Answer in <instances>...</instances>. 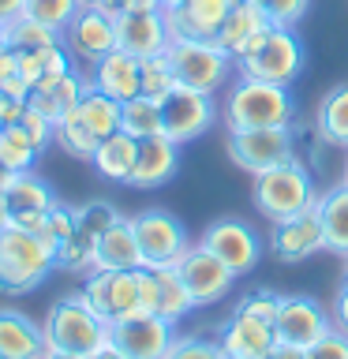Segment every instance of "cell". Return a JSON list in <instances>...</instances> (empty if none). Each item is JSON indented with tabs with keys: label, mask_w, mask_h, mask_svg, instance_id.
Wrapping results in <instances>:
<instances>
[{
	"label": "cell",
	"mask_w": 348,
	"mask_h": 359,
	"mask_svg": "<svg viewBox=\"0 0 348 359\" xmlns=\"http://www.w3.org/2000/svg\"><path fill=\"white\" fill-rule=\"evenodd\" d=\"M176 273H180V280L187 285L191 299H195V307H210V303L225 299V296H229V288H232V280H236L232 269L225 266L213 251H206L202 243H191L187 251L180 255Z\"/></svg>",
	"instance_id": "obj_13"
},
{
	"label": "cell",
	"mask_w": 348,
	"mask_h": 359,
	"mask_svg": "<svg viewBox=\"0 0 348 359\" xmlns=\"http://www.w3.org/2000/svg\"><path fill=\"white\" fill-rule=\"evenodd\" d=\"M0 90L11 97H30V83L27 75H22V64H19V53L15 49H4L0 53Z\"/></svg>",
	"instance_id": "obj_40"
},
{
	"label": "cell",
	"mask_w": 348,
	"mask_h": 359,
	"mask_svg": "<svg viewBox=\"0 0 348 359\" xmlns=\"http://www.w3.org/2000/svg\"><path fill=\"white\" fill-rule=\"evenodd\" d=\"M90 359H128V355H123V352H120V348H116V344H112V341H109V344H105V348H101V352H98V355H90Z\"/></svg>",
	"instance_id": "obj_50"
},
{
	"label": "cell",
	"mask_w": 348,
	"mask_h": 359,
	"mask_svg": "<svg viewBox=\"0 0 348 359\" xmlns=\"http://www.w3.org/2000/svg\"><path fill=\"white\" fill-rule=\"evenodd\" d=\"M180 83H176V72L168 64V53H157V56H146L142 60V90L139 94L154 97V101H165Z\"/></svg>",
	"instance_id": "obj_35"
},
{
	"label": "cell",
	"mask_w": 348,
	"mask_h": 359,
	"mask_svg": "<svg viewBox=\"0 0 348 359\" xmlns=\"http://www.w3.org/2000/svg\"><path fill=\"white\" fill-rule=\"evenodd\" d=\"M79 11V0H22V15L27 19H38L53 30H67V22L75 19Z\"/></svg>",
	"instance_id": "obj_36"
},
{
	"label": "cell",
	"mask_w": 348,
	"mask_h": 359,
	"mask_svg": "<svg viewBox=\"0 0 348 359\" xmlns=\"http://www.w3.org/2000/svg\"><path fill=\"white\" fill-rule=\"evenodd\" d=\"M8 224H11V206H8V195L0 191V232H4Z\"/></svg>",
	"instance_id": "obj_49"
},
{
	"label": "cell",
	"mask_w": 348,
	"mask_h": 359,
	"mask_svg": "<svg viewBox=\"0 0 348 359\" xmlns=\"http://www.w3.org/2000/svg\"><path fill=\"white\" fill-rule=\"evenodd\" d=\"M176 168H180V142H173L168 135L139 139V154H135V168H131L128 187H139V191L165 187L176 176Z\"/></svg>",
	"instance_id": "obj_18"
},
{
	"label": "cell",
	"mask_w": 348,
	"mask_h": 359,
	"mask_svg": "<svg viewBox=\"0 0 348 359\" xmlns=\"http://www.w3.org/2000/svg\"><path fill=\"white\" fill-rule=\"evenodd\" d=\"M120 131H128L131 139H150V135H165V116L161 101L135 94L131 101L120 105Z\"/></svg>",
	"instance_id": "obj_28"
},
{
	"label": "cell",
	"mask_w": 348,
	"mask_h": 359,
	"mask_svg": "<svg viewBox=\"0 0 348 359\" xmlns=\"http://www.w3.org/2000/svg\"><path fill=\"white\" fill-rule=\"evenodd\" d=\"M139 269H90L79 296H83L90 303V311L101 314L109 325L120 322V318H131V314H142V307H139Z\"/></svg>",
	"instance_id": "obj_8"
},
{
	"label": "cell",
	"mask_w": 348,
	"mask_h": 359,
	"mask_svg": "<svg viewBox=\"0 0 348 359\" xmlns=\"http://www.w3.org/2000/svg\"><path fill=\"white\" fill-rule=\"evenodd\" d=\"M251 4L269 19V27H296L307 15L311 0H251Z\"/></svg>",
	"instance_id": "obj_38"
},
{
	"label": "cell",
	"mask_w": 348,
	"mask_h": 359,
	"mask_svg": "<svg viewBox=\"0 0 348 359\" xmlns=\"http://www.w3.org/2000/svg\"><path fill=\"white\" fill-rule=\"evenodd\" d=\"M266 34H269V19L251 4V0H240V4L229 11V19L221 22V30L213 41H218L232 60H240V56L255 53L258 45L266 41Z\"/></svg>",
	"instance_id": "obj_22"
},
{
	"label": "cell",
	"mask_w": 348,
	"mask_h": 359,
	"mask_svg": "<svg viewBox=\"0 0 348 359\" xmlns=\"http://www.w3.org/2000/svg\"><path fill=\"white\" fill-rule=\"evenodd\" d=\"M19 128L30 135L38 150H45V146H49V139H53V128H56V123H53L49 116H41L38 109H30V105H27V109H22V116H19Z\"/></svg>",
	"instance_id": "obj_41"
},
{
	"label": "cell",
	"mask_w": 348,
	"mask_h": 359,
	"mask_svg": "<svg viewBox=\"0 0 348 359\" xmlns=\"http://www.w3.org/2000/svg\"><path fill=\"white\" fill-rule=\"evenodd\" d=\"M344 280H348V266H344Z\"/></svg>",
	"instance_id": "obj_56"
},
{
	"label": "cell",
	"mask_w": 348,
	"mask_h": 359,
	"mask_svg": "<svg viewBox=\"0 0 348 359\" xmlns=\"http://www.w3.org/2000/svg\"><path fill=\"white\" fill-rule=\"evenodd\" d=\"M135 154H139V139H131L128 131H112L98 142L90 165H94L98 176L109 180V184H128L131 168H135Z\"/></svg>",
	"instance_id": "obj_26"
},
{
	"label": "cell",
	"mask_w": 348,
	"mask_h": 359,
	"mask_svg": "<svg viewBox=\"0 0 348 359\" xmlns=\"http://www.w3.org/2000/svg\"><path fill=\"white\" fill-rule=\"evenodd\" d=\"M173 34H168V19L165 11H116V49L139 56H157L168 49Z\"/></svg>",
	"instance_id": "obj_17"
},
{
	"label": "cell",
	"mask_w": 348,
	"mask_h": 359,
	"mask_svg": "<svg viewBox=\"0 0 348 359\" xmlns=\"http://www.w3.org/2000/svg\"><path fill=\"white\" fill-rule=\"evenodd\" d=\"M64 41L60 30L45 27L38 19H27V15H15L11 22H4V45L15 53H34V49H49V45Z\"/></svg>",
	"instance_id": "obj_32"
},
{
	"label": "cell",
	"mask_w": 348,
	"mask_h": 359,
	"mask_svg": "<svg viewBox=\"0 0 348 359\" xmlns=\"http://www.w3.org/2000/svg\"><path fill=\"white\" fill-rule=\"evenodd\" d=\"M135 240H139V255L146 269H165L176 266L180 255L191 247V236L184 229V221L168 210H142L131 217Z\"/></svg>",
	"instance_id": "obj_7"
},
{
	"label": "cell",
	"mask_w": 348,
	"mask_h": 359,
	"mask_svg": "<svg viewBox=\"0 0 348 359\" xmlns=\"http://www.w3.org/2000/svg\"><path fill=\"white\" fill-rule=\"evenodd\" d=\"M72 232H75V206H60V202H56L49 210V221H45V236L60 247Z\"/></svg>",
	"instance_id": "obj_42"
},
{
	"label": "cell",
	"mask_w": 348,
	"mask_h": 359,
	"mask_svg": "<svg viewBox=\"0 0 348 359\" xmlns=\"http://www.w3.org/2000/svg\"><path fill=\"white\" fill-rule=\"evenodd\" d=\"M303 41L296 27H269L266 41L258 45L255 53H247L236 60V72L240 75H251V79H262V83H277V86H292L303 72Z\"/></svg>",
	"instance_id": "obj_6"
},
{
	"label": "cell",
	"mask_w": 348,
	"mask_h": 359,
	"mask_svg": "<svg viewBox=\"0 0 348 359\" xmlns=\"http://www.w3.org/2000/svg\"><path fill=\"white\" fill-rule=\"evenodd\" d=\"M269 359H307V352H303V348H292V344H277L274 352H269Z\"/></svg>",
	"instance_id": "obj_47"
},
{
	"label": "cell",
	"mask_w": 348,
	"mask_h": 359,
	"mask_svg": "<svg viewBox=\"0 0 348 359\" xmlns=\"http://www.w3.org/2000/svg\"><path fill=\"white\" fill-rule=\"evenodd\" d=\"M307 359H348V333L330 330L314 348H307Z\"/></svg>",
	"instance_id": "obj_43"
},
{
	"label": "cell",
	"mask_w": 348,
	"mask_h": 359,
	"mask_svg": "<svg viewBox=\"0 0 348 359\" xmlns=\"http://www.w3.org/2000/svg\"><path fill=\"white\" fill-rule=\"evenodd\" d=\"M165 359H229L218 337H199V333H187V337H176L168 344Z\"/></svg>",
	"instance_id": "obj_37"
},
{
	"label": "cell",
	"mask_w": 348,
	"mask_h": 359,
	"mask_svg": "<svg viewBox=\"0 0 348 359\" xmlns=\"http://www.w3.org/2000/svg\"><path fill=\"white\" fill-rule=\"evenodd\" d=\"M4 195H8L11 213H49V210L56 206L53 187L45 184V180L34 172V168H30V172H19L15 184H11Z\"/></svg>",
	"instance_id": "obj_29"
},
{
	"label": "cell",
	"mask_w": 348,
	"mask_h": 359,
	"mask_svg": "<svg viewBox=\"0 0 348 359\" xmlns=\"http://www.w3.org/2000/svg\"><path fill=\"white\" fill-rule=\"evenodd\" d=\"M67 53L75 60L94 64L105 53L116 49V11H101V8H79L75 19L67 22V30L60 34Z\"/></svg>",
	"instance_id": "obj_15"
},
{
	"label": "cell",
	"mask_w": 348,
	"mask_h": 359,
	"mask_svg": "<svg viewBox=\"0 0 348 359\" xmlns=\"http://www.w3.org/2000/svg\"><path fill=\"white\" fill-rule=\"evenodd\" d=\"M109 333L128 359H165L168 344L176 341V322L161 314H131V318L112 322Z\"/></svg>",
	"instance_id": "obj_14"
},
{
	"label": "cell",
	"mask_w": 348,
	"mask_h": 359,
	"mask_svg": "<svg viewBox=\"0 0 348 359\" xmlns=\"http://www.w3.org/2000/svg\"><path fill=\"white\" fill-rule=\"evenodd\" d=\"M344 184H348V165H344Z\"/></svg>",
	"instance_id": "obj_55"
},
{
	"label": "cell",
	"mask_w": 348,
	"mask_h": 359,
	"mask_svg": "<svg viewBox=\"0 0 348 359\" xmlns=\"http://www.w3.org/2000/svg\"><path fill=\"white\" fill-rule=\"evenodd\" d=\"M79 8H101V11H116L112 0H79Z\"/></svg>",
	"instance_id": "obj_52"
},
{
	"label": "cell",
	"mask_w": 348,
	"mask_h": 359,
	"mask_svg": "<svg viewBox=\"0 0 348 359\" xmlns=\"http://www.w3.org/2000/svg\"><path fill=\"white\" fill-rule=\"evenodd\" d=\"M15 176H19V172H11L8 165H0V191H8L11 184H15Z\"/></svg>",
	"instance_id": "obj_51"
},
{
	"label": "cell",
	"mask_w": 348,
	"mask_h": 359,
	"mask_svg": "<svg viewBox=\"0 0 348 359\" xmlns=\"http://www.w3.org/2000/svg\"><path fill=\"white\" fill-rule=\"evenodd\" d=\"M142 255H139V240H135L131 217L112 221L105 232L98 236L94 247V269H139Z\"/></svg>",
	"instance_id": "obj_24"
},
{
	"label": "cell",
	"mask_w": 348,
	"mask_h": 359,
	"mask_svg": "<svg viewBox=\"0 0 348 359\" xmlns=\"http://www.w3.org/2000/svg\"><path fill=\"white\" fill-rule=\"evenodd\" d=\"M112 8L116 11H157L161 0H112Z\"/></svg>",
	"instance_id": "obj_46"
},
{
	"label": "cell",
	"mask_w": 348,
	"mask_h": 359,
	"mask_svg": "<svg viewBox=\"0 0 348 359\" xmlns=\"http://www.w3.org/2000/svg\"><path fill=\"white\" fill-rule=\"evenodd\" d=\"M333 330L330 311L311 296H281L277 318H274V337L277 344H292V348H314L326 333Z\"/></svg>",
	"instance_id": "obj_11"
},
{
	"label": "cell",
	"mask_w": 348,
	"mask_h": 359,
	"mask_svg": "<svg viewBox=\"0 0 348 359\" xmlns=\"http://www.w3.org/2000/svg\"><path fill=\"white\" fill-rule=\"evenodd\" d=\"M199 243L206 247V251L218 255L236 277L251 273V269L258 266V258H262V240H258V232L247 221H240V217H218V221H210L206 232L199 236Z\"/></svg>",
	"instance_id": "obj_10"
},
{
	"label": "cell",
	"mask_w": 348,
	"mask_h": 359,
	"mask_svg": "<svg viewBox=\"0 0 348 359\" xmlns=\"http://www.w3.org/2000/svg\"><path fill=\"white\" fill-rule=\"evenodd\" d=\"M314 198L319 195H314L311 172H307V165L296 161V157L255 176V206L266 221H274V224L303 213Z\"/></svg>",
	"instance_id": "obj_5"
},
{
	"label": "cell",
	"mask_w": 348,
	"mask_h": 359,
	"mask_svg": "<svg viewBox=\"0 0 348 359\" xmlns=\"http://www.w3.org/2000/svg\"><path fill=\"white\" fill-rule=\"evenodd\" d=\"M45 344L49 352H67V355H98L101 348L112 341V325L101 314L90 311V303L79 292H67L64 299H56L49 314H45Z\"/></svg>",
	"instance_id": "obj_2"
},
{
	"label": "cell",
	"mask_w": 348,
	"mask_h": 359,
	"mask_svg": "<svg viewBox=\"0 0 348 359\" xmlns=\"http://www.w3.org/2000/svg\"><path fill=\"white\" fill-rule=\"evenodd\" d=\"M15 15H22V0H0V22H11Z\"/></svg>",
	"instance_id": "obj_48"
},
{
	"label": "cell",
	"mask_w": 348,
	"mask_h": 359,
	"mask_svg": "<svg viewBox=\"0 0 348 359\" xmlns=\"http://www.w3.org/2000/svg\"><path fill=\"white\" fill-rule=\"evenodd\" d=\"M218 341H221L229 359H269V352L277 348L274 325L258 322V318H247V314H236V311H232V318L218 330Z\"/></svg>",
	"instance_id": "obj_20"
},
{
	"label": "cell",
	"mask_w": 348,
	"mask_h": 359,
	"mask_svg": "<svg viewBox=\"0 0 348 359\" xmlns=\"http://www.w3.org/2000/svg\"><path fill=\"white\" fill-rule=\"evenodd\" d=\"M75 116L83 120L98 139H105V135L120 131V101L101 94L94 86H86V94L79 97V105H75Z\"/></svg>",
	"instance_id": "obj_30"
},
{
	"label": "cell",
	"mask_w": 348,
	"mask_h": 359,
	"mask_svg": "<svg viewBox=\"0 0 348 359\" xmlns=\"http://www.w3.org/2000/svg\"><path fill=\"white\" fill-rule=\"evenodd\" d=\"M38 157H41V150L34 146V139L19 123L0 128V165H8L11 172H30L38 165Z\"/></svg>",
	"instance_id": "obj_34"
},
{
	"label": "cell",
	"mask_w": 348,
	"mask_h": 359,
	"mask_svg": "<svg viewBox=\"0 0 348 359\" xmlns=\"http://www.w3.org/2000/svg\"><path fill=\"white\" fill-rule=\"evenodd\" d=\"M277 307H281V296H274V292H266V288H251L240 303H236V314H247V318H258V322L274 325Z\"/></svg>",
	"instance_id": "obj_39"
},
{
	"label": "cell",
	"mask_w": 348,
	"mask_h": 359,
	"mask_svg": "<svg viewBox=\"0 0 348 359\" xmlns=\"http://www.w3.org/2000/svg\"><path fill=\"white\" fill-rule=\"evenodd\" d=\"M269 247L281 262H307L319 251H326V236H322V217H319V198L311 202L303 213L288 221H277L269 232Z\"/></svg>",
	"instance_id": "obj_16"
},
{
	"label": "cell",
	"mask_w": 348,
	"mask_h": 359,
	"mask_svg": "<svg viewBox=\"0 0 348 359\" xmlns=\"http://www.w3.org/2000/svg\"><path fill=\"white\" fill-rule=\"evenodd\" d=\"M22 109H27V101H22V97H11V94H4V90H0V128L19 123Z\"/></svg>",
	"instance_id": "obj_44"
},
{
	"label": "cell",
	"mask_w": 348,
	"mask_h": 359,
	"mask_svg": "<svg viewBox=\"0 0 348 359\" xmlns=\"http://www.w3.org/2000/svg\"><path fill=\"white\" fill-rule=\"evenodd\" d=\"M330 318H333V330L348 333V280L341 285V292L333 296V307H330Z\"/></svg>",
	"instance_id": "obj_45"
},
{
	"label": "cell",
	"mask_w": 348,
	"mask_h": 359,
	"mask_svg": "<svg viewBox=\"0 0 348 359\" xmlns=\"http://www.w3.org/2000/svg\"><path fill=\"white\" fill-rule=\"evenodd\" d=\"M165 53L176 72V83L202 90V94H218L236 72V60L213 38H173Z\"/></svg>",
	"instance_id": "obj_4"
},
{
	"label": "cell",
	"mask_w": 348,
	"mask_h": 359,
	"mask_svg": "<svg viewBox=\"0 0 348 359\" xmlns=\"http://www.w3.org/2000/svg\"><path fill=\"white\" fill-rule=\"evenodd\" d=\"M319 217H322L326 251L348 262V184L344 180L319 195Z\"/></svg>",
	"instance_id": "obj_25"
},
{
	"label": "cell",
	"mask_w": 348,
	"mask_h": 359,
	"mask_svg": "<svg viewBox=\"0 0 348 359\" xmlns=\"http://www.w3.org/2000/svg\"><path fill=\"white\" fill-rule=\"evenodd\" d=\"M240 0H184L180 8L165 11L173 38H218L221 22Z\"/></svg>",
	"instance_id": "obj_21"
},
{
	"label": "cell",
	"mask_w": 348,
	"mask_h": 359,
	"mask_svg": "<svg viewBox=\"0 0 348 359\" xmlns=\"http://www.w3.org/2000/svg\"><path fill=\"white\" fill-rule=\"evenodd\" d=\"M86 79H90V86H94V90L116 97L123 105V101H131L142 90V60H139V56H131V53H123V49H112V53L101 56V60L90 64Z\"/></svg>",
	"instance_id": "obj_19"
},
{
	"label": "cell",
	"mask_w": 348,
	"mask_h": 359,
	"mask_svg": "<svg viewBox=\"0 0 348 359\" xmlns=\"http://www.w3.org/2000/svg\"><path fill=\"white\" fill-rule=\"evenodd\" d=\"M314 131H319L322 142L348 150V83L333 86L330 94L319 101V112H314Z\"/></svg>",
	"instance_id": "obj_27"
},
{
	"label": "cell",
	"mask_w": 348,
	"mask_h": 359,
	"mask_svg": "<svg viewBox=\"0 0 348 359\" xmlns=\"http://www.w3.org/2000/svg\"><path fill=\"white\" fill-rule=\"evenodd\" d=\"M45 330L30 314L0 307V359H45Z\"/></svg>",
	"instance_id": "obj_23"
},
{
	"label": "cell",
	"mask_w": 348,
	"mask_h": 359,
	"mask_svg": "<svg viewBox=\"0 0 348 359\" xmlns=\"http://www.w3.org/2000/svg\"><path fill=\"white\" fill-rule=\"evenodd\" d=\"M296 157V139L292 128H247V131H229V161L243 172H266Z\"/></svg>",
	"instance_id": "obj_9"
},
{
	"label": "cell",
	"mask_w": 348,
	"mask_h": 359,
	"mask_svg": "<svg viewBox=\"0 0 348 359\" xmlns=\"http://www.w3.org/2000/svg\"><path fill=\"white\" fill-rule=\"evenodd\" d=\"M53 142L60 146L67 157H79V161H94V150H98L101 139L86 128L83 120L75 116V109H72V112H67V116L53 128Z\"/></svg>",
	"instance_id": "obj_33"
},
{
	"label": "cell",
	"mask_w": 348,
	"mask_h": 359,
	"mask_svg": "<svg viewBox=\"0 0 348 359\" xmlns=\"http://www.w3.org/2000/svg\"><path fill=\"white\" fill-rule=\"evenodd\" d=\"M45 359H86V355H67V352H45Z\"/></svg>",
	"instance_id": "obj_53"
},
{
	"label": "cell",
	"mask_w": 348,
	"mask_h": 359,
	"mask_svg": "<svg viewBox=\"0 0 348 359\" xmlns=\"http://www.w3.org/2000/svg\"><path fill=\"white\" fill-rule=\"evenodd\" d=\"M56 266V243L45 232H27L8 224L0 232V292L22 296L45 285Z\"/></svg>",
	"instance_id": "obj_1"
},
{
	"label": "cell",
	"mask_w": 348,
	"mask_h": 359,
	"mask_svg": "<svg viewBox=\"0 0 348 359\" xmlns=\"http://www.w3.org/2000/svg\"><path fill=\"white\" fill-rule=\"evenodd\" d=\"M296 116V101L288 86L262 83V79L240 75L229 86L225 101V128L229 131H247V128H292Z\"/></svg>",
	"instance_id": "obj_3"
},
{
	"label": "cell",
	"mask_w": 348,
	"mask_h": 359,
	"mask_svg": "<svg viewBox=\"0 0 348 359\" xmlns=\"http://www.w3.org/2000/svg\"><path fill=\"white\" fill-rule=\"evenodd\" d=\"M161 116H165V135L173 142H195L199 135H206L218 120V101L213 94H202V90L191 86H176L173 94L161 101Z\"/></svg>",
	"instance_id": "obj_12"
},
{
	"label": "cell",
	"mask_w": 348,
	"mask_h": 359,
	"mask_svg": "<svg viewBox=\"0 0 348 359\" xmlns=\"http://www.w3.org/2000/svg\"><path fill=\"white\" fill-rule=\"evenodd\" d=\"M154 277H157V311L154 314H161V318H168V322H184L187 314L195 311V299H191L187 285L180 280L176 266L154 269Z\"/></svg>",
	"instance_id": "obj_31"
},
{
	"label": "cell",
	"mask_w": 348,
	"mask_h": 359,
	"mask_svg": "<svg viewBox=\"0 0 348 359\" xmlns=\"http://www.w3.org/2000/svg\"><path fill=\"white\" fill-rule=\"evenodd\" d=\"M184 0H161V11H173V8H180Z\"/></svg>",
	"instance_id": "obj_54"
}]
</instances>
